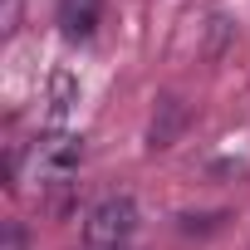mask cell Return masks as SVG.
<instances>
[{
	"instance_id": "obj_4",
	"label": "cell",
	"mask_w": 250,
	"mask_h": 250,
	"mask_svg": "<svg viewBox=\"0 0 250 250\" xmlns=\"http://www.w3.org/2000/svg\"><path fill=\"white\" fill-rule=\"evenodd\" d=\"M74 103V79L69 74H54V93H49V128L64 133V113Z\"/></svg>"
},
{
	"instance_id": "obj_2",
	"label": "cell",
	"mask_w": 250,
	"mask_h": 250,
	"mask_svg": "<svg viewBox=\"0 0 250 250\" xmlns=\"http://www.w3.org/2000/svg\"><path fill=\"white\" fill-rule=\"evenodd\" d=\"M83 162V138L79 133H44L35 147H30V172L35 182H69Z\"/></svg>"
},
{
	"instance_id": "obj_3",
	"label": "cell",
	"mask_w": 250,
	"mask_h": 250,
	"mask_svg": "<svg viewBox=\"0 0 250 250\" xmlns=\"http://www.w3.org/2000/svg\"><path fill=\"white\" fill-rule=\"evenodd\" d=\"M93 10H98V0H64V35L69 40H88L93 35Z\"/></svg>"
},
{
	"instance_id": "obj_5",
	"label": "cell",
	"mask_w": 250,
	"mask_h": 250,
	"mask_svg": "<svg viewBox=\"0 0 250 250\" xmlns=\"http://www.w3.org/2000/svg\"><path fill=\"white\" fill-rule=\"evenodd\" d=\"M162 123L152 118V147H172V138H177V128H182V103L177 98H162Z\"/></svg>"
},
{
	"instance_id": "obj_6",
	"label": "cell",
	"mask_w": 250,
	"mask_h": 250,
	"mask_svg": "<svg viewBox=\"0 0 250 250\" xmlns=\"http://www.w3.org/2000/svg\"><path fill=\"white\" fill-rule=\"evenodd\" d=\"M5 250H25V235H20V226H10V230H5Z\"/></svg>"
},
{
	"instance_id": "obj_1",
	"label": "cell",
	"mask_w": 250,
	"mask_h": 250,
	"mask_svg": "<svg viewBox=\"0 0 250 250\" xmlns=\"http://www.w3.org/2000/svg\"><path fill=\"white\" fill-rule=\"evenodd\" d=\"M133 230H138V201L123 196V191L103 196V201L83 216V245H88V250H128Z\"/></svg>"
}]
</instances>
